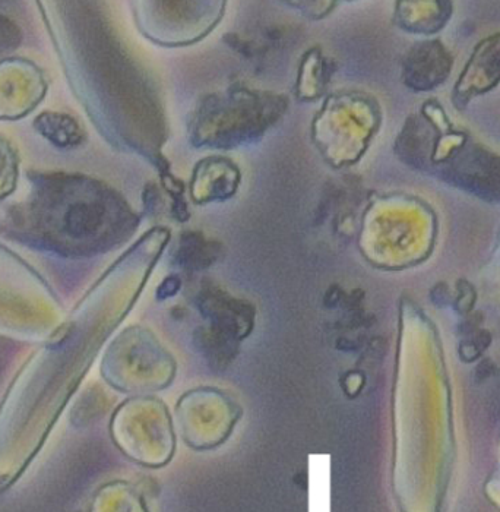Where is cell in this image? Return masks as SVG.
Instances as JSON below:
<instances>
[{"label":"cell","mask_w":500,"mask_h":512,"mask_svg":"<svg viewBox=\"0 0 500 512\" xmlns=\"http://www.w3.org/2000/svg\"><path fill=\"white\" fill-rule=\"evenodd\" d=\"M22 221L56 245L96 248L119 233L123 208L109 189L79 176L37 178Z\"/></svg>","instance_id":"obj_1"},{"label":"cell","mask_w":500,"mask_h":512,"mask_svg":"<svg viewBox=\"0 0 500 512\" xmlns=\"http://www.w3.org/2000/svg\"><path fill=\"white\" fill-rule=\"evenodd\" d=\"M442 178L476 197L500 202V157L477 145H464L446 158Z\"/></svg>","instance_id":"obj_2"},{"label":"cell","mask_w":500,"mask_h":512,"mask_svg":"<svg viewBox=\"0 0 500 512\" xmlns=\"http://www.w3.org/2000/svg\"><path fill=\"white\" fill-rule=\"evenodd\" d=\"M198 305L202 314L210 319L212 328L236 340L246 337L252 330V306L242 300L233 299L215 287L202 290Z\"/></svg>","instance_id":"obj_3"},{"label":"cell","mask_w":500,"mask_h":512,"mask_svg":"<svg viewBox=\"0 0 500 512\" xmlns=\"http://www.w3.org/2000/svg\"><path fill=\"white\" fill-rule=\"evenodd\" d=\"M451 71V58L438 41L417 44L404 62V79L417 91L432 90L445 81Z\"/></svg>","instance_id":"obj_4"},{"label":"cell","mask_w":500,"mask_h":512,"mask_svg":"<svg viewBox=\"0 0 500 512\" xmlns=\"http://www.w3.org/2000/svg\"><path fill=\"white\" fill-rule=\"evenodd\" d=\"M436 134L435 126L430 125L423 118H413L405 126L403 134L398 139V153L407 163L416 167L426 166L435 150Z\"/></svg>","instance_id":"obj_5"},{"label":"cell","mask_w":500,"mask_h":512,"mask_svg":"<svg viewBox=\"0 0 500 512\" xmlns=\"http://www.w3.org/2000/svg\"><path fill=\"white\" fill-rule=\"evenodd\" d=\"M34 129L58 148H72L84 139L81 126L74 118L65 113L44 112L33 122Z\"/></svg>","instance_id":"obj_6"},{"label":"cell","mask_w":500,"mask_h":512,"mask_svg":"<svg viewBox=\"0 0 500 512\" xmlns=\"http://www.w3.org/2000/svg\"><path fill=\"white\" fill-rule=\"evenodd\" d=\"M220 255V246L208 242L198 233H188L180 240L179 251L176 254L177 264L188 270L199 271L210 267Z\"/></svg>","instance_id":"obj_7"},{"label":"cell","mask_w":500,"mask_h":512,"mask_svg":"<svg viewBox=\"0 0 500 512\" xmlns=\"http://www.w3.org/2000/svg\"><path fill=\"white\" fill-rule=\"evenodd\" d=\"M477 72L481 79L480 91L487 90L500 79V37L484 41L477 49L476 55L470 65L465 69L468 77H473Z\"/></svg>","instance_id":"obj_8"},{"label":"cell","mask_w":500,"mask_h":512,"mask_svg":"<svg viewBox=\"0 0 500 512\" xmlns=\"http://www.w3.org/2000/svg\"><path fill=\"white\" fill-rule=\"evenodd\" d=\"M198 341L201 344L202 352L214 365L226 366L237 352L236 338L212 327L210 330H201Z\"/></svg>","instance_id":"obj_9"},{"label":"cell","mask_w":500,"mask_h":512,"mask_svg":"<svg viewBox=\"0 0 500 512\" xmlns=\"http://www.w3.org/2000/svg\"><path fill=\"white\" fill-rule=\"evenodd\" d=\"M17 179V158L8 141L0 137V185L12 192Z\"/></svg>","instance_id":"obj_10"},{"label":"cell","mask_w":500,"mask_h":512,"mask_svg":"<svg viewBox=\"0 0 500 512\" xmlns=\"http://www.w3.org/2000/svg\"><path fill=\"white\" fill-rule=\"evenodd\" d=\"M490 343H492V337L486 331L479 330L474 334L467 335L460 347L462 360L473 362L490 346Z\"/></svg>","instance_id":"obj_11"},{"label":"cell","mask_w":500,"mask_h":512,"mask_svg":"<svg viewBox=\"0 0 500 512\" xmlns=\"http://www.w3.org/2000/svg\"><path fill=\"white\" fill-rule=\"evenodd\" d=\"M22 33L18 25L9 18L0 15V55L14 52L20 47Z\"/></svg>","instance_id":"obj_12"},{"label":"cell","mask_w":500,"mask_h":512,"mask_svg":"<svg viewBox=\"0 0 500 512\" xmlns=\"http://www.w3.org/2000/svg\"><path fill=\"white\" fill-rule=\"evenodd\" d=\"M458 290H460V296L455 300V308H457V311L461 312V314H468L471 308H473L476 293H474L473 287H471V284H468L467 281H461V283L458 284Z\"/></svg>","instance_id":"obj_13"},{"label":"cell","mask_w":500,"mask_h":512,"mask_svg":"<svg viewBox=\"0 0 500 512\" xmlns=\"http://www.w3.org/2000/svg\"><path fill=\"white\" fill-rule=\"evenodd\" d=\"M180 286H182V283H180L179 278H167V280L161 284L160 289H158V299H167V297L176 295V293L179 292Z\"/></svg>","instance_id":"obj_14"},{"label":"cell","mask_w":500,"mask_h":512,"mask_svg":"<svg viewBox=\"0 0 500 512\" xmlns=\"http://www.w3.org/2000/svg\"><path fill=\"white\" fill-rule=\"evenodd\" d=\"M493 374H495V366L490 360H483L479 368L476 369L477 381H483V379L489 378Z\"/></svg>","instance_id":"obj_15"},{"label":"cell","mask_w":500,"mask_h":512,"mask_svg":"<svg viewBox=\"0 0 500 512\" xmlns=\"http://www.w3.org/2000/svg\"><path fill=\"white\" fill-rule=\"evenodd\" d=\"M433 300H435L438 305H445L448 302V290H446L445 284H439L436 287L435 292H433Z\"/></svg>","instance_id":"obj_16"},{"label":"cell","mask_w":500,"mask_h":512,"mask_svg":"<svg viewBox=\"0 0 500 512\" xmlns=\"http://www.w3.org/2000/svg\"><path fill=\"white\" fill-rule=\"evenodd\" d=\"M12 90H15L14 81H12ZM6 91H11V88H8V90H6ZM12 93L15 94V91H12Z\"/></svg>","instance_id":"obj_17"}]
</instances>
